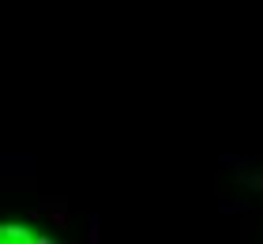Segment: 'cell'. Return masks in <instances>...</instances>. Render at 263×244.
<instances>
[{
  "instance_id": "obj_1",
  "label": "cell",
  "mask_w": 263,
  "mask_h": 244,
  "mask_svg": "<svg viewBox=\"0 0 263 244\" xmlns=\"http://www.w3.org/2000/svg\"><path fill=\"white\" fill-rule=\"evenodd\" d=\"M38 158L27 151H0V177H34Z\"/></svg>"
},
{
  "instance_id": "obj_2",
  "label": "cell",
  "mask_w": 263,
  "mask_h": 244,
  "mask_svg": "<svg viewBox=\"0 0 263 244\" xmlns=\"http://www.w3.org/2000/svg\"><path fill=\"white\" fill-rule=\"evenodd\" d=\"M38 211L49 214V222H53L57 229H68V199H53V195H49V199L38 203Z\"/></svg>"
},
{
  "instance_id": "obj_3",
  "label": "cell",
  "mask_w": 263,
  "mask_h": 244,
  "mask_svg": "<svg viewBox=\"0 0 263 244\" xmlns=\"http://www.w3.org/2000/svg\"><path fill=\"white\" fill-rule=\"evenodd\" d=\"M87 240H90V244L98 240V214H90V229H87Z\"/></svg>"
}]
</instances>
